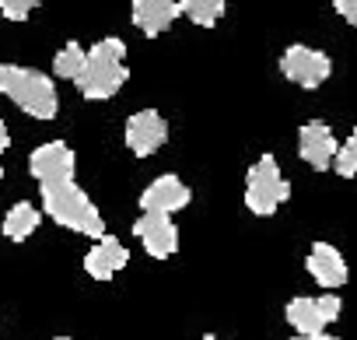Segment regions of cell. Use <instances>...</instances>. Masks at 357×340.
<instances>
[{
    "label": "cell",
    "mask_w": 357,
    "mask_h": 340,
    "mask_svg": "<svg viewBox=\"0 0 357 340\" xmlns=\"http://www.w3.org/2000/svg\"><path fill=\"white\" fill-rule=\"evenodd\" d=\"M126 77H130V71H126V43L119 36H109V39H98L88 50V67H84V74L74 84H77L81 98L105 102V98L119 95Z\"/></svg>",
    "instance_id": "cell-1"
},
{
    "label": "cell",
    "mask_w": 357,
    "mask_h": 340,
    "mask_svg": "<svg viewBox=\"0 0 357 340\" xmlns=\"http://www.w3.org/2000/svg\"><path fill=\"white\" fill-rule=\"evenodd\" d=\"M0 95H8L32 119H56L60 95L50 74L22 64H0Z\"/></svg>",
    "instance_id": "cell-2"
},
{
    "label": "cell",
    "mask_w": 357,
    "mask_h": 340,
    "mask_svg": "<svg viewBox=\"0 0 357 340\" xmlns=\"http://www.w3.org/2000/svg\"><path fill=\"white\" fill-rule=\"evenodd\" d=\"M43 214H50L60 228L77 232L84 239H105V218L77 183L43 186Z\"/></svg>",
    "instance_id": "cell-3"
},
{
    "label": "cell",
    "mask_w": 357,
    "mask_h": 340,
    "mask_svg": "<svg viewBox=\"0 0 357 340\" xmlns=\"http://www.w3.org/2000/svg\"><path fill=\"white\" fill-rule=\"evenodd\" d=\"M291 200V183L284 179L273 154H259V161L245 172V207L256 218H273L280 204Z\"/></svg>",
    "instance_id": "cell-4"
},
{
    "label": "cell",
    "mask_w": 357,
    "mask_h": 340,
    "mask_svg": "<svg viewBox=\"0 0 357 340\" xmlns=\"http://www.w3.org/2000/svg\"><path fill=\"white\" fill-rule=\"evenodd\" d=\"M280 74H284L291 84H298V88H305V91H315V88H322V84L329 81L333 60H329L322 50H315V46L294 43V46H287L284 57H280Z\"/></svg>",
    "instance_id": "cell-5"
},
{
    "label": "cell",
    "mask_w": 357,
    "mask_h": 340,
    "mask_svg": "<svg viewBox=\"0 0 357 340\" xmlns=\"http://www.w3.org/2000/svg\"><path fill=\"white\" fill-rule=\"evenodd\" d=\"M123 144L130 154L137 158H151L158 154L165 144H168V123L158 109H140V112H130L126 123H123Z\"/></svg>",
    "instance_id": "cell-6"
},
{
    "label": "cell",
    "mask_w": 357,
    "mask_h": 340,
    "mask_svg": "<svg viewBox=\"0 0 357 340\" xmlns=\"http://www.w3.org/2000/svg\"><path fill=\"white\" fill-rule=\"evenodd\" d=\"M74 147L63 140H46L29 154V172L32 179H39L43 186H60V183H74Z\"/></svg>",
    "instance_id": "cell-7"
},
{
    "label": "cell",
    "mask_w": 357,
    "mask_h": 340,
    "mask_svg": "<svg viewBox=\"0 0 357 340\" xmlns=\"http://www.w3.org/2000/svg\"><path fill=\"white\" fill-rule=\"evenodd\" d=\"M190 200H193L190 186L178 179L175 172H165V176H158V179H151L144 186V193H140V214H165V218H172L175 211L190 207Z\"/></svg>",
    "instance_id": "cell-8"
},
{
    "label": "cell",
    "mask_w": 357,
    "mask_h": 340,
    "mask_svg": "<svg viewBox=\"0 0 357 340\" xmlns=\"http://www.w3.org/2000/svg\"><path fill=\"white\" fill-rule=\"evenodd\" d=\"M336 151H340V140L333 137V130L322 119H308V123L298 126V158L308 168L329 172L333 161H336Z\"/></svg>",
    "instance_id": "cell-9"
},
{
    "label": "cell",
    "mask_w": 357,
    "mask_h": 340,
    "mask_svg": "<svg viewBox=\"0 0 357 340\" xmlns=\"http://www.w3.org/2000/svg\"><path fill=\"white\" fill-rule=\"evenodd\" d=\"M133 235L151 260H168L178 253V225L165 214H140L133 221Z\"/></svg>",
    "instance_id": "cell-10"
},
{
    "label": "cell",
    "mask_w": 357,
    "mask_h": 340,
    "mask_svg": "<svg viewBox=\"0 0 357 340\" xmlns=\"http://www.w3.org/2000/svg\"><path fill=\"white\" fill-rule=\"evenodd\" d=\"M305 270L312 274V281L326 291H336L350 281V270H347V260L343 253L333 246V242H312L308 256H305Z\"/></svg>",
    "instance_id": "cell-11"
},
{
    "label": "cell",
    "mask_w": 357,
    "mask_h": 340,
    "mask_svg": "<svg viewBox=\"0 0 357 340\" xmlns=\"http://www.w3.org/2000/svg\"><path fill=\"white\" fill-rule=\"evenodd\" d=\"M175 18H183V0H133L130 8V22L147 39H158L161 32H168Z\"/></svg>",
    "instance_id": "cell-12"
},
{
    "label": "cell",
    "mask_w": 357,
    "mask_h": 340,
    "mask_svg": "<svg viewBox=\"0 0 357 340\" xmlns=\"http://www.w3.org/2000/svg\"><path fill=\"white\" fill-rule=\"evenodd\" d=\"M126 263H130V249H126L116 235L98 239V242L84 253V274H88L91 281H112Z\"/></svg>",
    "instance_id": "cell-13"
},
{
    "label": "cell",
    "mask_w": 357,
    "mask_h": 340,
    "mask_svg": "<svg viewBox=\"0 0 357 340\" xmlns=\"http://www.w3.org/2000/svg\"><path fill=\"white\" fill-rule=\"evenodd\" d=\"M287 316V326H294L298 337H322L326 333V316L319 309V295H294L284 309Z\"/></svg>",
    "instance_id": "cell-14"
},
{
    "label": "cell",
    "mask_w": 357,
    "mask_h": 340,
    "mask_svg": "<svg viewBox=\"0 0 357 340\" xmlns=\"http://www.w3.org/2000/svg\"><path fill=\"white\" fill-rule=\"evenodd\" d=\"M39 221H43L39 207L29 204V200H18V204L8 211V218H4V225H0V232H4L11 242H25V239L39 228Z\"/></svg>",
    "instance_id": "cell-15"
},
{
    "label": "cell",
    "mask_w": 357,
    "mask_h": 340,
    "mask_svg": "<svg viewBox=\"0 0 357 340\" xmlns=\"http://www.w3.org/2000/svg\"><path fill=\"white\" fill-rule=\"evenodd\" d=\"M88 67V50L81 43H67L56 57H53V74L63 81H77Z\"/></svg>",
    "instance_id": "cell-16"
},
{
    "label": "cell",
    "mask_w": 357,
    "mask_h": 340,
    "mask_svg": "<svg viewBox=\"0 0 357 340\" xmlns=\"http://www.w3.org/2000/svg\"><path fill=\"white\" fill-rule=\"evenodd\" d=\"M225 0H183V18H190L200 29H214L225 18Z\"/></svg>",
    "instance_id": "cell-17"
},
{
    "label": "cell",
    "mask_w": 357,
    "mask_h": 340,
    "mask_svg": "<svg viewBox=\"0 0 357 340\" xmlns=\"http://www.w3.org/2000/svg\"><path fill=\"white\" fill-rule=\"evenodd\" d=\"M333 172L340 176V179H354L357 176V126L347 133V140L340 144V151H336V161H333Z\"/></svg>",
    "instance_id": "cell-18"
},
{
    "label": "cell",
    "mask_w": 357,
    "mask_h": 340,
    "mask_svg": "<svg viewBox=\"0 0 357 340\" xmlns=\"http://www.w3.org/2000/svg\"><path fill=\"white\" fill-rule=\"evenodd\" d=\"M36 8H39L36 0H0V15H4L8 22H29V15Z\"/></svg>",
    "instance_id": "cell-19"
},
{
    "label": "cell",
    "mask_w": 357,
    "mask_h": 340,
    "mask_svg": "<svg viewBox=\"0 0 357 340\" xmlns=\"http://www.w3.org/2000/svg\"><path fill=\"white\" fill-rule=\"evenodd\" d=\"M319 309H322L326 323L333 326V323L340 319V312H343V302L336 298V291H326V295H319Z\"/></svg>",
    "instance_id": "cell-20"
},
{
    "label": "cell",
    "mask_w": 357,
    "mask_h": 340,
    "mask_svg": "<svg viewBox=\"0 0 357 340\" xmlns=\"http://www.w3.org/2000/svg\"><path fill=\"white\" fill-rule=\"evenodd\" d=\"M333 11H336L347 25L357 29V0H333Z\"/></svg>",
    "instance_id": "cell-21"
},
{
    "label": "cell",
    "mask_w": 357,
    "mask_h": 340,
    "mask_svg": "<svg viewBox=\"0 0 357 340\" xmlns=\"http://www.w3.org/2000/svg\"><path fill=\"white\" fill-rule=\"evenodd\" d=\"M8 147H11V130L4 126V119H0V154H4Z\"/></svg>",
    "instance_id": "cell-22"
},
{
    "label": "cell",
    "mask_w": 357,
    "mask_h": 340,
    "mask_svg": "<svg viewBox=\"0 0 357 340\" xmlns=\"http://www.w3.org/2000/svg\"><path fill=\"white\" fill-rule=\"evenodd\" d=\"M305 340H340V337H333V333H322V337H305Z\"/></svg>",
    "instance_id": "cell-23"
},
{
    "label": "cell",
    "mask_w": 357,
    "mask_h": 340,
    "mask_svg": "<svg viewBox=\"0 0 357 340\" xmlns=\"http://www.w3.org/2000/svg\"><path fill=\"white\" fill-rule=\"evenodd\" d=\"M200 340H221V337H214V333H207V337H200Z\"/></svg>",
    "instance_id": "cell-24"
},
{
    "label": "cell",
    "mask_w": 357,
    "mask_h": 340,
    "mask_svg": "<svg viewBox=\"0 0 357 340\" xmlns=\"http://www.w3.org/2000/svg\"><path fill=\"white\" fill-rule=\"evenodd\" d=\"M53 340H70V337H53Z\"/></svg>",
    "instance_id": "cell-25"
},
{
    "label": "cell",
    "mask_w": 357,
    "mask_h": 340,
    "mask_svg": "<svg viewBox=\"0 0 357 340\" xmlns=\"http://www.w3.org/2000/svg\"><path fill=\"white\" fill-rule=\"evenodd\" d=\"M287 340H305V337H287Z\"/></svg>",
    "instance_id": "cell-26"
},
{
    "label": "cell",
    "mask_w": 357,
    "mask_h": 340,
    "mask_svg": "<svg viewBox=\"0 0 357 340\" xmlns=\"http://www.w3.org/2000/svg\"><path fill=\"white\" fill-rule=\"evenodd\" d=\"M0 179H4V168H0Z\"/></svg>",
    "instance_id": "cell-27"
}]
</instances>
